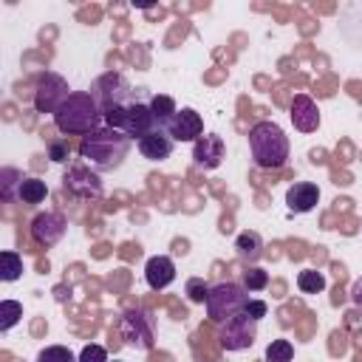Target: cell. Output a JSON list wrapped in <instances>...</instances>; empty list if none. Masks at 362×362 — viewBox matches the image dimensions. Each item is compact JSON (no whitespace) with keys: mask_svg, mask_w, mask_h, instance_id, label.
I'll return each mask as SVG.
<instances>
[{"mask_svg":"<svg viewBox=\"0 0 362 362\" xmlns=\"http://www.w3.org/2000/svg\"><path fill=\"white\" fill-rule=\"evenodd\" d=\"M130 139L122 130H113L107 124H102L99 130L82 136L79 141V156L85 158L88 167H93L96 173H113L124 164L127 153H130Z\"/></svg>","mask_w":362,"mask_h":362,"instance_id":"1","label":"cell"},{"mask_svg":"<svg viewBox=\"0 0 362 362\" xmlns=\"http://www.w3.org/2000/svg\"><path fill=\"white\" fill-rule=\"evenodd\" d=\"M105 124V113L90 90H74L54 113V127L65 136H88Z\"/></svg>","mask_w":362,"mask_h":362,"instance_id":"2","label":"cell"},{"mask_svg":"<svg viewBox=\"0 0 362 362\" xmlns=\"http://www.w3.org/2000/svg\"><path fill=\"white\" fill-rule=\"evenodd\" d=\"M249 150L260 170H280L288 161V136L274 122H257L249 130Z\"/></svg>","mask_w":362,"mask_h":362,"instance_id":"3","label":"cell"},{"mask_svg":"<svg viewBox=\"0 0 362 362\" xmlns=\"http://www.w3.org/2000/svg\"><path fill=\"white\" fill-rule=\"evenodd\" d=\"M105 124L113 127V130H122L130 141H139V139H144L150 130L158 127V122H156V116H153V110H150V99H147V102H144V99H133V102H127V105H122V107L107 110V113H105Z\"/></svg>","mask_w":362,"mask_h":362,"instance_id":"4","label":"cell"},{"mask_svg":"<svg viewBox=\"0 0 362 362\" xmlns=\"http://www.w3.org/2000/svg\"><path fill=\"white\" fill-rule=\"evenodd\" d=\"M246 303H249V294L240 283H218V286H209V294H206L204 305H206L209 320L226 322V320L243 314Z\"/></svg>","mask_w":362,"mask_h":362,"instance_id":"5","label":"cell"},{"mask_svg":"<svg viewBox=\"0 0 362 362\" xmlns=\"http://www.w3.org/2000/svg\"><path fill=\"white\" fill-rule=\"evenodd\" d=\"M90 96L96 99V105L102 107V113H107V110H113V107H122V105L139 99V90H133V85L127 82L124 74L107 71V74H102V76L90 85Z\"/></svg>","mask_w":362,"mask_h":362,"instance_id":"6","label":"cell"},{"mask_svg":"<svg viewBox=\"0 0 362 362\" xmlns=\"http://www.w3.org/2000/svg\"><path fill=\"white\" fill-rule=\"evenodd\" d=\"M119 337L124 339L127 348L150 351L156 345V320L144 308H127L119 317Z\"/></svg>","mask_w":362,"mask_h":362,"instance_id":"7","label":"cell"},{"mask_svg":"<svg viewBox=\"0 0 362 362\" xmlns=\"http://www.w3.org/2000/svg\"><path fill=\"white\" fill-rule=\"evenodd\" d=\"M62 189L68 195L79 198V201H96L105 192L99 173L93 167H88V164H71L65 170V175H62Z\"/></svg>","mask_w":362,"mask_h":362,"instance_id":"8","label":"cell"},{"mask_svg":"<svg viewBox=\"0 0 362 362\" xmlns=\"http://www.w3.org/2000/svg\"><path fill=\"white\" fill-rule=\"evenodd\" d=\"M74 90L68 88L65 76L54 74V71H45L37 82V90H34V110L37 113H57V107L71 96Z\"/></svg>","mask_w":362,"mask_h":362,"instance_id":"9","label":"cell"},{"mask_svg":"<svg viewBox=\"0 0 362 362\" xmlns=\"http://www.w3.org/2000/svg\"><path fill=\"white\" fill-rule=\"evenodd\" d=\"M255 337H257V320H252L246 311L221 322L218 328V342L223 351H243L255 342Z\"/></svg>","mask_w":362,"mask_h":362,"instance_id":"10","label":"cell"},{"mask_svg":"<svg viewBox=\"0 0 362 362\" xmlns=\"http://www.w3.org/2000/svg\"><path fill=\"white\" fill-rule=\"evenodd\" d=\"M164 130L170 133L173 141H192V144H195V141L204 136V119H201L198 110L181 107V110L164 124Z\"/></svg>","mask_w":362,"mask_h":362,"instance_id":"11","label":"cell"},{"mask_svg":"<svg viewBox=\"0 0 362 362\" xmlns=\"http://www.w3.org/2000/svg\"><path fill=\"white\" fill-rule=\"evenodd\" d=\"M65 226H68L65 215L48 209V212H40V215L31 218V238H34L37 243H42V246H54V243L62 240Z\"/></svg>","mask_w":362,"mask_h":362,"instance_id":"12","label":"cell"},{"mask_svg":"<svg viewBox=\"0 0 362 362\" xmlns=\"http://www.w3.org/2000/svg\"><path fill=\"white\" fill-rule=\"evenodd\" d=\"M192 158H195V164L204 167V170L221 167V161L226 158V144H223V139H221L218 133H204V136L192 144Z\"/></svg>","mask_w":362,"mask_h":362,"instance_id":"13","label":"cell"},{"mask_svg":"<svg viewBox=\"0 0 362 362\" xmlns=\"http://www.w3.org/2000/svg\"><path fill=\"white\" fill-rule=\"evenodd\" d=\"M291 124L300 133H314L320 127V107H317V102L311 96L297 93L291 99Z\"/></svg>","mask_w":362,"mask_h":362,"instance_id":"14","label":"cell"},{"mask_svg":"<svg viewBox=\"0 0 362 362\" xmlns=\"http://www.w3.org/2000/svg\"><path fill=\"white\" fill-rule=\"evenodd\" d=\"M136 144H139V153H141L147 161H164V158H170V153H173V147H175V141L170 139V133H167L164 127L150 130V133H147L144 139H139Z\"/></svg>","mask_w":362,"mask_h":362,"instance_id":"15","label":"cell"},{"mask_svg":"<svg viewBox=\"0 0 362 362\" xmlns=\"http://www.w3.org/2000/svg\"><path fill=\"white\" fill-rule=\"evenodd\" d=\"M320 201V187L311 184V181H294L288 189H286V206L297 215L303 212H311Z\"/></svg>","mask_w":362,"mask_h":362,"instance_id":"16","label":"cell"},{"mask_svg":"<svg viewBox=\"0 0 362 362\" xmlns=\"http://www.w3.org/2000/svg\"><path fill=\"white\" fill-rule=\"evenodd\" d=\"M144 280H147V286H150L153 291L167 288V286L175 280V263H173V257H167V255H153V257L144 263Z\"/></svg>","mask_w":362,"mask_h":362,"instance_id":"17","label":"cell"},{"mask_svg":"<svg viewBox=\"0 0 362 362\" xmlns=\"http://www.w3.org/2000/svg\"><path fill=\"white\" fill-rule=\"evenodd\" d=\"M235 255L243 260V263H257L260 257H263V238H260V232H255V229H243L238 238H235Z\"/></svg>","mask_w":362,"mask_h":362,"instance_id":"18","label":"cell"},{"mask_svg":"<svg viewBox=\"0 0 362 362\" xmlns=\"http://www.w3.org/2000/svg\"><path fill=\"white\" fill-rule=\"evenodd\" d=\"M23 173L17 167H3L0 170V198L6 204H14L20 201V184H23Z\"/></svg>","mask_w":362,"mask_h":362,"instance_id":"19","label":"cell"},{"mask_svg":"<svg viewBox=\"0 0 362 362\" xmlns=\"http://www.w3.org/2000/svg\"><path fill=\"white\" fill-rule=\"evenodd\" d=\"M48 195V184L37 175H25L20 184V204H40Z\"/></svg>","mask_w":362,"mask_h":362,"instance_id":"20","label":"cell"},{"mask_svg":"<svg viewBox=\"0 0 362 362\" xmlns=\"http://www.w3.org/2000/svg\"><path fill=\"white\" fill-rule=\"evenodd\" d=\"M23 274V257L11 249L0 252V280L3 283H14L17 277Z\"/></svg>","mask_w":362,"mask_h":362,"instance_id":"21","label":"cell"},{"mask_svg":"<svg viewBox=\"0 0 362 362\" xmlns=\"http://www.w3.org/2000/svg\"><path fill=\"white\" fill-rule=\"evenodd\" d=\"M150 110H153V116H156V122H158V127H164L175 113H178V107H175V102L170 99V96H164V93H156V96H150Z\"/></svg>","mask_w":362,"mask_h":362,"instance_id":"22","label":"cell"},{"mask_svg":"<svg viewBox=\"0 0 362 362\" xmlns=\"http://www.w3.org/2000/svg\"><path fill=\"white\" fill-rule=\"evenodd\" d=\"M297 288H300L303 294H320V291L325 288V274L317 272V269H303V272L297 274Z\"/></svg>","mask_w":362,"mask_h":362,"instance_id":"23","label":"cell"},{"mask_svg":"<svg viewBox=\"0 0 362 362\" xmlns=\"http://www.w3.org/2000/svg\"><path fill=\"white\" fill-rule=\"evenodd\" d=\"M246 291H263L269 286V272L260 269V266H249L243 272V283H240Z\"/></svg>","mask_w":362,"mask_h":362,"instance_id":"24","label":"cell"},{"mask_svg":"<svg viewBox=\"0 0 362 362\" xmlns=\"http://www.w3.org/2000/svg\"><path fill=\"white\" fill-rule=\"evenodd\" d=\"M20 317H23V305L17 300H3L0 303V331L14 328Z\"/></svg>","mask_w":362,"mask_h":362,"instance_id":"25","label":"cell"},{"mask_svg":"<svg viewBox=\"0 0 362 362\" xmlns=\"http://www.w3.org/2000/svg\"><path fill=\"white\" fill-rule=\"evenodd\" d=\"M294 345L288 339H272L266 348V362H291Z\"/></svg>","mask_w":362,"mask_h":362,"instance_id":"26","label":"cell"},{"mask_svg":"<svg viewBox=\"0 0 362 362\" xmlns=\"http://www.w3.org/2000/svg\"><path fill=\"white\" fill-rule=\"evenodd\" d=\"M37 362H79V356H74L65 345H48L37 354Z\"/></svg>","mask_w":362,"mask_h":362,"instance_id":"27","label":"cell"},{"mask_svg":"<svg viewBox=\"0 0 362 362\" xmlns=\"http://www.w3.org/2000/svg\"><path fill=\"white\" fill-rule=\"evenodd\" d=\"M206 294H209V286L201 277H189L187 280V297H189V303H206Z\"/></svg>","mask_w":362,"mask_h":362,"instance_id":"28","label":"cell"},{"mask_svg":"<svg viewBox=\"0 0 362 362\" xmlns=\"http://www.w3.org/2000/svg\"><path fill=\"white\" fill-rule=\"evenodd\" d=\"M68 156H71V147H68V141H65V139H57V141H51V144H48V158H51V161L65 164V161H68Z\"/></svg>","mask_w":362,"mask_h":362,"instance_id":"29","label":"cell"},{"mask_svg":"<svg viewBox=\"0 0 362 362\" xmlns=\"http://www.w3.org/2000/svg\"><path fill=\"white\" fill-rule=\"evenodd\" d=\"M79 362H110V359H107V351L102 345H85L79 351Z\"/></svg>","mask_w":362,"mask_h":362,"instance_id":"30","label":"cell"},{"mask_svg":"<svg viewBox=\"0 0 362 362\" xmlns=\"http://www.w3.org/2000/svg\"><path fill=\"white\" fill-rule=\"evenodd\" d=\"M266 311H269V305H266L263 300H249V303H246V314H249L252 320H263Z\"/></svg>","mask_w":362,"mask_h":362,"instance_id":"31","label":"cell"},{"mask_svg":"<svg viewBox=\"0 0 362 362\" xmlns=\"http://www.w3.org/2000/svg\"><path fill=\"white\" fill-rule=\"evenodd\" d=\"M348 297H351V300H354V303L362 308V277H356V280H354V286H351Z\"/></svg>","mask_w":362,"mask_h":362,"instance_id":"32","label":"cell"}]
</instances>
